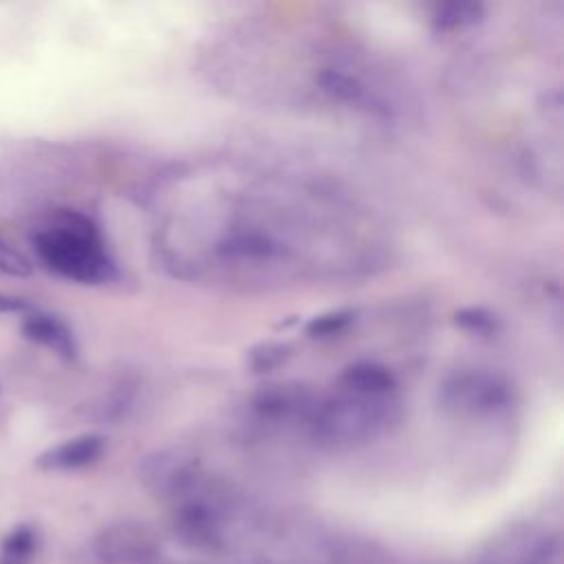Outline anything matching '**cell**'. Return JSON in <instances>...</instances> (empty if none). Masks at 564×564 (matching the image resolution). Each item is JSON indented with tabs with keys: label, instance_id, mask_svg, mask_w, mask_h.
I'll list each match as a JSON object with an SVG mask.
<instances>
[{
	"label": "cell",
	"instance_id": "cell-1",
	"mask_svg": "<svg viewBox=\"0 0 564 564\" xmlns=\"http://www.w3.org/2000/svg\"><path fill=\"white\" fill-rule=\"evenodd\" d=\"M37 260L55 275L77 284H104L115 278L99 227L79 209L51 212L31 234Z\"/></svg>",
	"mask_w": 564,
	"mask_h": 564
},
{
	"label": "cell",
	"instance_id": "cell-2",
	"mask_svg": "<svg viewBox=\"0 0 564 564\" xmlns=\"http://www.w3.org/2000/svg\"><path fill=\"white\" fill-rule=\"evenodd\" d=\"M397 419L392 397H359L341 390L317 401L308 421L313 436L330 445H357L377 436Z\"/></svg>",
	"mask_w": 564,
	"mask_h": 564
},
{
	"label": "cell",
	"instance_id": "cell-3",
	"mask_svg": "<svg viewBox=\"0 0 564 564\" xmlns=\"http://www.w3.org/2000/svg\"><path fill=\"white\" fill-rule=\"evenodd\" d=\"M438 399L458 414H496L511 405V383L498 372L469 368L445 379Z\"/></svg>",
	"mask_w": 564,
	"mask_h": 564
},
{
	"label": "cell",
	"instance_id": "cell-4",
	"mask_svg": "<svg viewBox=\"0 0 564 564\" xmlns=\"http://www.w3.org/2000/svg\"><path fill=\"white\" fill-rule=\"evenodd\" d=\"M93 551L101 564H150L161 555V540L143 522L121 520L97 533Z\"/></svg>",
	"mask_w": 564,
	"mask_h": 564
},
{
	"label": "cell",
	"instance_id": "cell-5",
	"mask_svg": "<svg viewBox=\"0 0 564 564\" xmlns=\"http://www.w3.org/2000/svg\"><path fill=\"white\" fill-rule=\"evenodd\" d=\"M555 538L546 529L520 524L494 535L474 557V564H549Z\"/></svg>",
	"mask_w": 564,
	"mask_h": 564
},
{
	"label": "cell",
	"instance_id": "cell-6",
	"mask_svg": "<svg viewBox=\"0 0 564 564\" xmlns=\"http://www.w3.org/2000/svg\"><path fill=\"white\" fill-rule=\"evenodd\" d=\"M141 478L148 489L165 498H181L198 482V463L181 449H165L148 456L141 467Z\"/></svg>",
	"mask_w": 564,
	"mask_h": 564
},
{
	"label": "cell",
	"instance_id": "cell-7",
	"mask_svg": "<svg viewBox=\"0 0 564 564\" xmlns=\"http://www.w3.org/2000/svg\"><path fill=\"white\" fill-rule=\"evenodd\" d=\"M20 330L29 341L48 348L62 359L70 361L77 357V341L73 337V330L59 315L51 311L29 308L26 313H22Z\"/></svg>",
	"mask_w": 564,
	"mask_h": 564
},
{
	"label": "cell",
	"instance_id": "cell-8",
	"mask_svg": "<svg viewBox=\"0 0 564 564\" xmlns=\"http://www.w3.org/2000/svg\"><path fill=\"white\" fill-rule=\"evenodd\" d=\"M104 449H106V438L101 434H79L44 449L35 458V467L42 471L82 469L97 463Z\"/></svg>",
	"mask_w": 564,
	"mask_h": 564
},
{
	"label": "cell",
	"instance_id": "cell-9",
	"mask_svg": "<svg viewBox=\"0 0 564 564\" xmlns=\"http://www.w3.org/2000/svg\"><path fill=\"white\" fill-rule=\"evenodd\" d=\"M315 397L308 388L300 383H273L262 388L256 399L253 408L262 419H291V416H311L315 408Z\"/></svg>",
	"mask_w": 564,
	"mask_h": 564
},
{
	"label": "cell",
	"instance_id": "cell-10",
	"mask_svg": "<svg viewBox=\"0 0 564 564\" xmlns=\"http://www.w3.org/2000/svg\"><path fill=\"white\" fill-rule=\"evenodd\" d=\"M339 386L341 390L359 397H392L397 390V379L381 364L357 361L341 372Z\"/></svg>",
	"mask_w": 564,
	"mask_h": 564
},
{
	"label": "cell",
	"instance_id": "cell-11",
	"mask_svg": "<svg viewBox=\"0 0 564 564\" xmlns=\"http://www.w3.org/2000/svg\"><path fill=\"white\" fill-rule=\"evenodd\" d=\"M480 15H482V4L478 2H447L436 9L434 26L438 31H456V29L476 24Z\"/></svg>",
	"mask_w": 564,
	"mask_h": 564
},
{
	"label": "cell",
	"instance_id": "cell-12",
	"mask_svg": "<svg viewBox=\"0 0 564 564\" xmlns=\"http://www.w3.org/2000/svg\"><path fill=\"white\" fill-rule=\"evenodd\" d=\"M454 322L463 330H467L471 335H482V337L496 335L500 330V319L491 311L478 308V306H469V308L458 311Z\"/></svg>",
	"mask_w": 564,
	"mask_h": 564
},
{
	"label": "cell",
	"instance_id": "cell-13",
	"mask_svg": "<svg viewBox=\"0 0 564 564\" xmlns=\"http://www.w3.org/2000/svg\"><path fill=\"white\" fill-rule=\"evenodd\" d=\"M355 313L348 311V308H341V311H330V313H324V315H315L308 324H306V335L308 337H333V335H339L341 330L348 328V324L352 322Z\"/></svg>",
	"mask_w": 564,
	"mask_h": 564
},
{
	"label": "cell",
	"instance_id": "cell-14",
	"mask_svg": "<svg viewBox=\"0 0 564 564\" xmlns=\"http://www.w3.org/2000/svg\"><path fill=\"white\" fill-rule=\"evenodd\" d=\"M33 273L31 262L15 251L11 245H7L0 238V275H11V278H26Z\"/></svg>",
	"mask_w": 564,
	"mask_h": 564
},
{
	"label": "cell",
	"instance_id": "cell-15",
	"mask_svg": "<svg viewBox=\"0 0 564 564\" xmlns=\"http://www.w3.org/2000/svg\"><path fill=\"white\" fill-rule=\"evenodd\" d=\"M284 357H286V346L267 341V344H260L258 348H253V350L249 352V364H251V368H253L256 372H260V370L275 368Z\"/></svg>",
	"mask_w": 564,
	"mask_h": 564
},
{
	"label": "cell",
	"instance_id": "cell-16",
	"mask_svg": "<svg viewBox=\"0 0 564 564\" xmlns=\"http://www.w3.org/2000/svg\"><path fill=\"white\" fill-rule=\"evenodd\" d=\"M31 308V304L22 297L9 295L0 291V315H13V313H26Z\"/></svg>",
	"mask_w": 564,
	"mask_h": 564
},
{
	"label": "cell",
	"instance_id": "cell-17",
	"mask_svg": "<svg viewBox=\"0 0 564 564\" xmlns=\"http://www.w3.org/2000/svg\"><path fill=\"white\" fill-rule=\"evenodd\" d=\"M33 557H26V555H18L13 551H7V549H0V564H31Z\"/></svg>",
	"mask_w": 564,
	"mask_h": 564
}]
</instances>
